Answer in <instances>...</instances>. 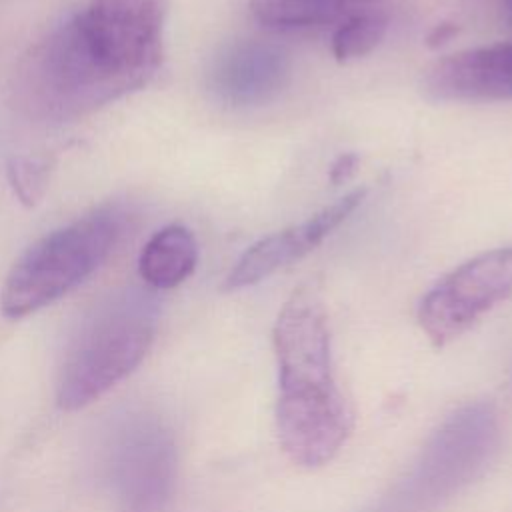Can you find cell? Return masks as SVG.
Segmentation results:
<instances>
[{"label": "cell", "mask_w": 512, "mask_h": 512, "mask_svg": "<svg viewBox=\"0 0 512 512\" xmlns=\"http://www.w3.org/2000/svg\"><path fill=\"white\" fill-rule=\"evenodd\" d=\"M168 0H88L22 58L14 94L42 122H70L150 84L164 62Z\"/></svg>", "instance_id": "1"}, {"label": "cell", "mask_w": 512, "mask_h": 512, "mask_svg": "<svg viewBox=\"0 0 512 512\" xmlns=\"http://www.w3.org/2000/svg\"><path fill=\"white\" fill-rule=\"evenodd\" d=\"M272 344L280 448L292 464L320 468L348 442L354 414L334 372L328 312L316 282H302L286 298L272 328Z\"/></svg>", "instance_id": "2"}, {"label": "cell", "mask_w": 512, "mask_h": 512, "mask_svg": "<svg viewBox=\"0 0 512 512\" xmlns=\"http://www.w3.org/2000/svg\"><path fill=\"white\" fill-rule=\"evenodd\" d=\"M500 420L486 400L452 410L426 438L410 466L362 512H440L492 462Z\"/></svg>", "instance_id": "3"}, {"label": "cell", "mask_w": 512, "mask_h": 512, "mask_svg": "<svg viewBox=\"0 0 512 512\" xmlns=\"http://www.w3.org/2000/svg\"><path fill=\"white\" fill-rule=\"evenodd\" d=\"M158 322L152 294L124 290L100 302L68 344L58 374L62 410H80L124 380L148 354Z\"/></svg>", "instance_id": "4"}, {"label": "cell", "mask_w": 512, "mask_h": 512, "mask_svg": "<svg viewBox=\"0 0 512 512\" xmlns=\"http://www.w3.org/2000/svg\"><path fill=\"white\" fill-rule=\"evenodd\" d=\"M132 212L104 204L34 242L10 268L0 294L2 314L28 316L92 276L130 228Z\"/></svg>", "instance_id": "5"}, {"label": "cell", "mask_w": 512, "mask_h": 512, "mask_svg": "<svg viewBox=\"0 0 512 512\" xmlns=\"http://www.w3.org/2000/svg\"><path fill=\"white\" fill-rule=\"evenodd\" d=\"M512 296V244L486 250L444 274L420 300L418 324L442 348Z\"/></svg>", "instance_id": "6"}, {"label": "cell", "mask_w": 512, "mask_h": 512, "mask_svg": "<svg viewBox=\"0 0 512 512\" xmlns=\"http://www.w3.org/2000/svg\"><path fill=\"white\" fill-rule=\"evenodd\" d=\"M106 470L130 512H160L176 484L178 454L172 432L154 414H126L108 438Z\"/></svg>", "instance_id": "7"}, {"label": "cell", "mask_w": 512, "mask_h": 512, "mask_svg": "<svg viewBox=\"0 0 512 512\" xmlns=\"http://www.w3.org/2000/svg\"><path fill=\"white\" fill-rule=\"evenodd\" d=\"M366 188H354L324 206L300 224L268 234L254 242L234 264L224 280V290L234 292L262 282L274 272L298 262L322 244L366 198Z\"/></svg>", "instance_id": "8"}, {"label": "cell", "mask_w": 512, "mask_h": 512, "mask_svg": "<svg viewBox=\"0 0 512 512\" xmlns=\"http://www.w3.org/2000/svg\"><path fill=\"white\" fill-rule=\"evenodd\" d=\"M422 88L440 102L512 100V42L444 56L426 70Z\"/></svg>", "instance_id": "9"}, {"label": "cell", "mask_w": 512, "mask_h": 512, "mask_svg": "<svg viewBox=\"0 0 512 512\" xmlns=\"http://www.w3.org/2000/svg\"><path fill=\"white\" fill-rule=\"evenodd\" d=\"M290 82V56L276 44L240 40L222 50L210 70L212 92L228 106H262Z\"/></svg>", "instance_id": "10"}, {"label": "cell", "mask_w": 512, "mask_h": 512, "mask_svg": "<svg viewBox=\"0 0 512 512\" xmlns=\"http://www.w3.org/2000/svg\"><path fill=\"white\" fill-rule=\"evenodd\" d=\"M198 264L194 234L182 224H170L154 232L138 258L140 278L154 290L180 286Z\"/></svg>", "instance_id": "11"}, {"label": "cell", "mask_w": 512, "mask_h": 512, "mask_svg": "<svg viewBox=\"0 0 512 512\" xmlns=\"http://www.w3.org/2000/svg\"><path fill=\"white\" fill-rule=\"evenodd\" d=\"M380 0H250L252 16L270 30H294L342 22Z\"/></svg>", "instance_id": "12"}, {"label": "cell", "mask_w": 512, "mask_h": 512, "mask_svg": "<svg viewBox=\"0 0 512 512\" xmlns=\"http://www.w3.org/2000/svg\"><path fill=\"white\" fill-rule=\"evenodd\" d=\"M388 32V14L380 8H364L342 20L332 34V54L348 62L370 54Z\"/></svg>", "instance_id": "13"}, {"label": "cell", "mask_w": 512, "mask_h": 512, "mask_svg": "<svg viewBox=\"0 0 512 512\" xmlns=\"http://www.w3.org/2000/svg\"><path fill=\"white\" fill-rule=\"evenodd\" d=\"M8 182L22 204H36L48 184L50 166L38 158H12L8 162Z\"/></svg>", "instance_id": "14"}, {"label": "cell", "mask_w": 512, "mask_h": 512, "mask_svg": "<svg viewBox=\"0 0 512 512\" xmlns=\"http://www.w3.org/2000/svg\"><path fill=\"white\" fill-rule=\"evenodd\" d=\"M358 154H354V152H344V154H340L334 162H332V166H330V172H328V178H330V182L332 184H342V182H346L352 174H354V170H356V166H358Z\"/></svg>", "instance_id": "15"}, {"label": "cell", "mask_w": 512, "mask_h": 512, "mask_svg": "<svg viewBox=\"0 0 512 512\" xmlns=\"http://www.w3.org/2000/svg\"><path fill=\"white\" fill-rule=\"evenodd\" d=\"M456 32H458V28H456L454 24L442 22V24H438V26L432 28V32H430L428 38H426V44H428L430 48H438V46H442L444 42H448Z\"/></svg>", "instance_id": "16"}, {"label": "cell", "mask_w": 512, "mask_h": 512, "mask_svg": "<svg viewBox=\"0 0 512 512\" xmlns=\"http://www.w3.org/2000/svg\"><path fill=\"white\" fill-rule=\"evenodd\" d=\"M504 12H506L508 22L512 24V0H504Z\"/></svg>", "instance_id": "17"}]
</instances>
